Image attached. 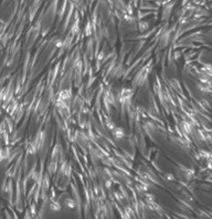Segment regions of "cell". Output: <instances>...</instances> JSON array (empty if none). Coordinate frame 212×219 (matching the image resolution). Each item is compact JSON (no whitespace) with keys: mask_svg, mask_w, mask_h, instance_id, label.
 I'll return each instance as SVG.
<instances>
[{"mask_svg":"<svg viewBox=\"0 0 212 219\" xmlns=\"http://www.w3.org/2000/svg\"><path fill=\"white\" fill-rule=\"evenodd\" d=\"M114 134L116 137H119V138L124 137V132H123V130L121 128H116V132H114Z\"/></svg>","mask_w":212,"mask_h":219,"instance_id":"1","label":"cell"}]
</instances>
